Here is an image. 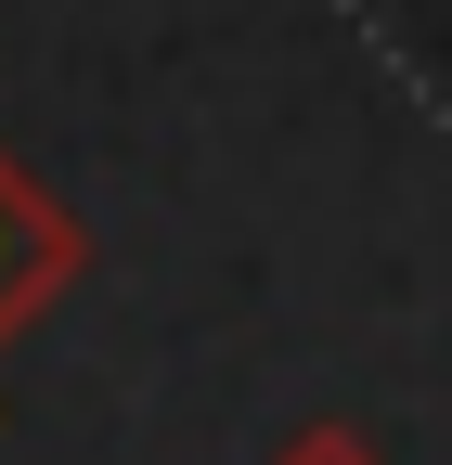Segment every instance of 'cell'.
<instances>
[{"mask_svg":"<svg viewBox=\"0 0 452 465\" xmlns=\"http://www.w3.org/2000/svg\"><path fill=\"white\" fill-rule=\"evenodd\" d=\"M39 272H52V232H39L26 182H14V168H0V323H14V311L39 298Z\"/></svg>","mask_w":452,"mask_h":465,"instance_id":"1","label":"cell"}]
</instances>
